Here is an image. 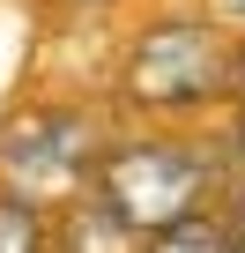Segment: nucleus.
Listing matches in <instances>:
<instances>
[{"label":"nucleus","mask_w":245,"mask_h":253,"mask_svg":"<svg viewBox=\"0 0 245 253\" xmlns=\"http://www.w3.org/2000/svg\"><path fill=\"white\" fill-rule=\"evenodd\" d=\"M0 253H52V209L0 186Z\"/></svg>","instance_id":"5"},{"label":"nucleus","mask_w":245,"mask_h":253,"mask_svg":"<svg viewBox=\"0 0 245 253\" xmlns=\"http://www.w3.org/2000/svg\"><path fill=\"white\" fill-rule=\"evenodd\" d=\"M104 97L127 126H215L238 97V38L201 0H149L119 30Z\"/></svg>","instance_id":"1"},{"label":"nucleus","mask_w":245,"mask_h":253,"mask_svg":"<svg viewBox=\"0 0 245 253\" xmlns=\"http://www.w3.org/2000/svg\"><path fill=\"white\" fill-rule=\"evenodd\" d=\"M45 15H60V23H104V15H134V8H149V0H37Z\"/></svg>","instance_id":"6"},{"label":"nucleus","mask_w":245,"mask_h":253,"mask_svg":"<svg viewBox=\"0 0 245 253\" xmlns=\"http://www.w3.org/2000/svg\"><path fill=\"white\" fill-rule=\"evenodd\" d=\"M230 186V149L215 126H127L97 164V194L127 216L141 238L193 216V209H215Z\"/></svg>","instance_id":"2"},{"label":"nucleus","mask_w":245,"mask_h":253,"mask_svg":"<svg viewBox=\"0 0 245 253\" xmlns=\"http://www.w3.org/2000/svg\"><path fill=\"white\" fill-rule=\"evenodd\" d=\"M238 89H245V38H238Z\"/></svg>","instance_id":"9"},{"label":"nucleus","mask_w":245,"mask_h":253,"mask_svg":"<svg viewBox=\"0 0 245 253\" xmlns=\"http://www.w3.org/2000/svg\"><path fill=\"white\" fill-rule=\"evenodd\" d=\"M201 8H208V15L230 30V38H245V0H201Z\"/></svg>","instance_id":"8"},{"label":"nucleus","mask_w":245,"mask_h":253,"mask_svg":"<svg viewBox=\"0 0 245 253\" xmlns=\"http://www.w3.org/2000/svg\"><path fill=\"white\" fill-rule=\"evenodd\" d=\"M245 246V223L215 201V209H193V216H178V223H164V231H149L141 238V253H238Z\"/></svg>","instance_id":"4"},{"label":"nucleus","mask_w":245,"mask_h":253,"mask_svg":"<svg viewBox=\"0 0 245 253\" xmlns=\"http://www.w3.org/2000/svg\"><path fill=\"white\" fill-rule=\"evenodd\" d=\"M215 134H223V149H230V179H245V89H238L230 112L215 119Z\"/></svg>","instance_id":"7"},{"label":"nucleus","mask_w":245,"mask_h":253,"mask_svg":"<svg viewBox=\"0 0 245 253\" xmlns=\"http://www.w3.org/2000/svg\"><path fill=\"white\" fill-rule=\"evenodd\" d=\"M111 134H119L111 97H15L0 104V186L60 216L97 186Z\"/></svg>","instance_id":"3"},{"label":"nucleus","mask_w":245,"mask_h":253,"mask_svg":"<svg viewBox=\"0 0 245 253\" xmlns=\"http://www.w3.org/2000/svg\"><path fill=\"white\" fill-rule=\"evenodd\" d=\"M238 253H245V246H238Z\"/></svg>","instance_id":"10"}]
</instances>
